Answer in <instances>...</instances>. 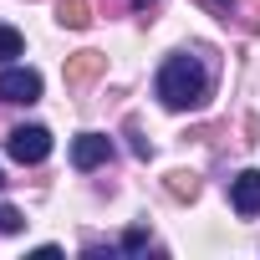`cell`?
Here are the masks:
<instances>
[{"instance_id":"obj_1","label":"cell","mask_w":260,"mask_h":260,"mask_svg":"<svg viewBox=\"0 0 260 260\" xmlns=\"http://www.w3.org/2000/svg\"><path fill=\"white\" fill-rule=\"evenodd\" d=\"M204 97H209V72H204L199 56L179 51V56H169V61L158 67V102H164L169 112L204 107Z\"/></svg>"},{"instance_id":"obj_2","label":"cell","mask_w":260,"mask_h":260,"mask_svg":"<svg viewBox=\"0 0 260 260\" xmlns=\"http://www.w3.org/2000/svg\"><path fill=\"white\" fill-rule=\"evenodd\" d=\"M6 153L16 158V164H41L46 153H51V133L46 127H11V138H6Z\"/></svg>"},{"instance_id":"obj_3","label":"cell","mask_w":260,"mask_h":260,"mask_svg":"<svg viewBox=\"0 0 260 260\" xmlns=\"http://www.w3.org/2000/svg\"><path fill=\"white\" fill-rule=\"evenodd\" d=\"M36 97H41V72H31V67L0 72V102H36Z\"/></svg>"},{"instance_id":"obj_4","label":"cell","mask_w":260,"mask_h":260,"mask_svg":"<svg viewBox=\"0 0 260 260\" xmlns=\"http://www.w3.org/2000/svg\"><path fill=\"white\" fill-rule=\"evenodd\" d=\"M107 158H112V138H107V133H82V138L72 143V164H77L82 174H87V169H102Z\"/></svg>"},{"instance_id":"obj_5","label":"cell","mask_w":260,"mask_h":260,"mask_svg":"<svg viewBox=\"0 0 260 260\" xmlns=\"http://www.w3.org/2000/svg\"><path fill=\"white\" fill-rule=\"evenodd\" d=\"M230 204H235L245 219L260 214V169H245V174L230 179Z\"/></svg>"},{"instance_id":"obj_6","label":"cell","mask_w":260,"mask_h":260,"mask_svg":"<svg viewBox=\"0 0 260 260\" xmlns=\"http://www.w3.org/2000/svg\"><path fill=\"white\" fill-rule=\"evenodd\" d=\"M102 67H107V61H102L97 51H77V56H67V82H72V87H82V82H92Z\"/></svg>"},{"instance_id":"obj_7","label":"cell","mask_w":260,"mask_h":260,"mask_svg":"<svg viewBox=\"0 0 260 260\" xmlns=\"http://www.w3.org/2000/svg\"><path fill=\"white\" fill-rule=\"evenodd\" d=\"M56 21L72 26V31H87L92 26V6L87 0H56Z\"/></svg>"},{"instance_id":"obj_8","label":"cell","mask_w":260,"mask_h":260,"mask_svg":"<svg viewBox=\"0 0 260 260\" xmlns=\"http://www.w3.org/2000/svg\"><path fill=\"white\" fill-rule=\"evenodd\" d=\"M21 51H26L21 31H16V26H0V67H11V61H16Z\"/></svg>"},{"instance_id":"obj_9","label":"cell","mask_w":260,"mask_h":260,"mask_svg":"<svg viewBox=\"0 0 260 260\" xmlns=\"http://www.w3.org/2000/svg\"><path fill=\"white\" fill-rule=\"evenodd\" d=\"M169 194H174V199H194V194H199V179H194V174H169Z\"/></svg>"},{"instance_id":"obj_10","label":"cell","mask_w":260,"mask_h":260,"mask_svg":"<svg viewBox=\"0 0 260 260\" xmlns=\"http://www.w3.org/2000/svg\"><path fill=\"white\" fill-rule=\"evenodd\" d=\"M26 219H21V209H11V204H0V235H16Z\"/></svg>"},{"instance_id":"obj_11","label":"cell","mask_w":260,"mask_h":260,"mask_svg":"<svg viewBox=\"0 0 260 260\" xmlns=\"http://www.w3.org/2000/svg\"><path fill=\"white\" fill-rule=\"evenodd\" d=\"M143 245H148V235H143V230H127V235H122V250H127V255L143 250Z\"/></svg>"},{"instance_id":"obj_12","label":"cell","mask_w":260,"mask_h":260,"mask_svg":"<svg viewBox=\"0 0 260 260\" xmlns=\"http://www.w3.org/2000/svg\"><path fill=\"white\" fill-rule=\"evenodd\" d=\"M127 138H133V153H138V158H148V153H153V148H148V138H138V127H133V122H127Z\"/></svg>"},{"instance_id":"obj_13","label":"cell","mask_w":260,"mask_h":260,"mask_svg":"<svg viewBox=\"0 0 260 260\" xmlns=\"http://www.w3.org/2000/svg\"><path fill=\"white\" fill-rule=\"evenodd\" d=\"M133 6H138V11H153V6H158V0H133Z\"/></svg>"},{"instance_id":"obj_14","label":"cell","mask_w":260,"mask_h":260,"mask_svg":"<svg viewBox=\"0 0 260 260\" xmlns=\"http://www.w3.org/2000/svg\"><path fill=\"white\" fill-rule=\"evenodd\" d=\"M0 184H6V174H0Z\"/></svg>"}]
</instances>
